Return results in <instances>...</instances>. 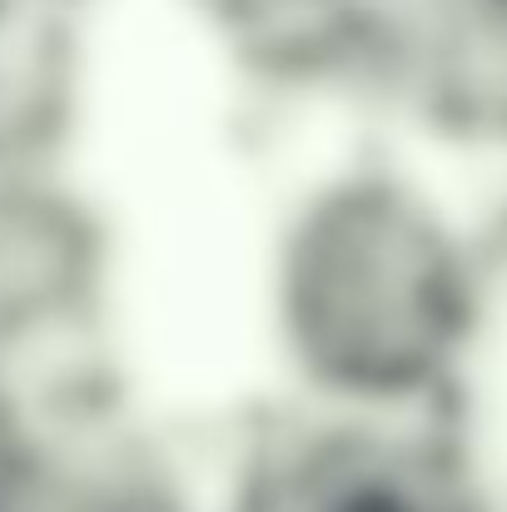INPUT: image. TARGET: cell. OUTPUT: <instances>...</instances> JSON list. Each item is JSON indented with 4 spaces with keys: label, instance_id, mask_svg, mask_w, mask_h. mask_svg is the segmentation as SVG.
<instances>
[{
    "label": "cell",
    "instance_id": "1",
    "mask_svg": "<svg viewBox=\"0 0 507 512\" xmlns=\"http://www.w3.org/2000/svg\"><path fill=\"white\" fill-rule=\"evenodd\" d=\"M483 324V239L383 160L304 189L274 244V334L304 408L443 423Z\"/></svg>",
    "mask_w": 507,
    "mask_h": 512
},
{
    "label": "cell",
    "instance_id": "6",
    "mask_svg": "<svg viewBox=\"0 0 507 512\" xmlns=\"http://www.w3.org/2000/svg\"><path fill=\"white\" fill-rule=\"evenodd\" d=\"M80 110L70 5L0 0V174L55 170Z\"/></svg>",
    "mask_w": 507,
    "mask_h": 512
},
{
    "label": "cell",
    "instance_id": "8",
    "mask_svg": "<svg viewBox=\"0 0 507 512\" xmlns=\"http://www.w3.org/2000/svg\"><path fill=\"white\" fill-rule=\"evenodd\" d=\"M30 423H35V408H30V398L20 393V383H15L10 373H0V478H5L10 458L20 453V443H25Z\"/></svg>",
    "mask_w": 507,
    "mask_h": 512
},
{
    "label": "cell",
    "instance_id": "5",
    "mask_svg": "<svg viewBox=\"0 0 507 512\" xmlns=\"http://www.w3.org/2000/svg\"><path fill=\"white\" fill-rule=\"evenodd\" d=\"M0 512H219V483L115 418L35 408L0 478Z\"/></svg>",
    "mask_w": 507,
    "mask_h": 512
},
{
    "label": "cell",
    "instance_id": "9",
    "mask_svg": "<svg viewBox=\"0 0 507 512\" xmlns=\"http://www.w3.org/2000/svg\"><path fill=\"white\" fill-rule=\"evenodd\" d=\"M60 5H75V0H60Z\"/></svg>",
    "mask_w": 507,
    "mask_h": 512
},
{
    "label": "cell",
    "instance_id": "7",
    "mask_svg": "<svg viewBox=\"0 0 507 512\" xmlns=\"http://www.w3.org/2000/svg\"><path fill=\"white\" fill-rule=\"evenodd\" d=\"M244 50L294 70L338 50L368 0H194Z\"/></svg>",
    "mask_w": 507,
    "mask_h": 512
},
{
    "label": "cell",
    "instance_id": "3",
    "mask_svg": "<svg viewBox=\"0 0 507 512\" xmlns=\"http://www.w3.org/2000/svg\"><path fill=\"white\" fill-rule=\"evenodd\" d=\"M368 85L433 135L507 155V0H368Z\"/></svg>",
    "mask_w": 507,
    "mask_h": 512
},
{
    "label": "cell",
    "instance_id": "4",
    "mask_svg": "<svg viewBox=\"0 0 507 512\" xmlns=\"http://www.w3.org/2000/svg\"><path fill=\"white\" fill-rule=\"evenodd\" d=\"M105 269V229L60 170L0 174V373L20 383L25 358L85 334Z\"/></svg>",
    "mask_w": 507,
    "mask_h": 512
},
{
    "label": "cell",
    "instance_id": "2",
    "mask_svg": "<svg viewBox=\"0 0 507 512\" xmlns=\"http://www.w3.org/2000/svg\"><path fill=\"white\" fill-rule=\"evenodd\" d=\"M219 512H483V483L448 423L304 408L234 458Z\"/></svg>",
    "mask_w": 507,
    "mask_h": 512
}]
</instances>
